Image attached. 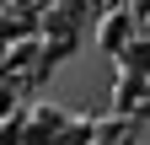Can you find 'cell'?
<instances>
[{
    "label": "cell",
    "instance_id": "6da1fadb",
    "mask_svg": "<svg viewBox=\"0 0 150 145\" xmlns=\"http://www.w3.org/2000/svg\"><path fill=\"white\" fill-rule=\"evenodd\" d=\"M129 59H134L139 75H150V43H134V54H129Z\"/></svg>",
    "mask_w": 150,
    "mask_h": 145
}]
</instances>
